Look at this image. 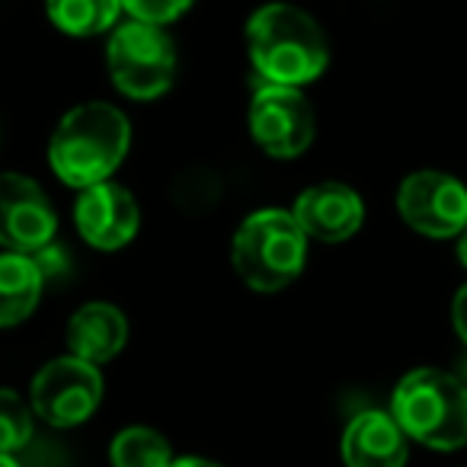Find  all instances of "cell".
I'll return each instance as SVG.
<instances>
[{
  "label": "cell",
  "mask_w": 467,
  "mask_h": 467,
  "mask_svg": "<svg viewBox=\"0 0 467 467\" xmlns=\"http://www.w3.org/2000/svg\"><path fill=\"white\" fill-rule=\"evenodd\" d=\"M106 58H109L112 84L131 99H157L173 84V42L167 39L161 26L138 20L116 26Z\"/></svg>",
  "instance_id": "obj_5"
},
{
  "label": "cell",
  "mask_w": 467,
  "mask_h": 467,
  "mask_svg": "<svg viewBox=\"0 0 467 467\" xmlns=\"http://www.w3.org/2000/svg\"><path fill=\"white\" fill-rule=\"evenodd\" d=\"M74 221L78 231L90 247L97 250H119L138 234V202L119 182H97L84 189L74 205Z\"/></svg>",
  "instance_id": "obj_10"
},
{
  "label": "cell",
  "mask_w": 467,
  "mask_h": 467,
  "mask_svg": "<svg viewBox=\"0 0 467 467\" xmlns=\"http://www.w3.org/2000/svg\"><path fill=\"white\" fill-rule=\"evenodd\" d=\"M314 109L298 87L263 84L250 99V135L269 157H298L314 141Z\"/></svg>",
  "instance_id": "obj_7"
},
{
  "label": "cell",
  "mask_w": 467,
  "mask_h": 467,
  "mask_svg": "<svg viewBox=\"0 0 467 467\" xmlns=\"http://www.w3.org/2000/svg\"><path fill=\"white\" fill-rule=\"evenodd\" d=\"M129 343V320L116 305L90 301L67 324V349L74 358H84L90 365H103L122 352Z\"/></svg>",
  "instance_id": "obj_13"
},
{
  "label": "cell",
  "mask_w": 467,
  "mask_h": 467,
  "mask_svg": "<svg viewBox=\"0 0 467 467\" xmlns=\"http://www.w3.org/2000/svg\"><path fill=\"white\" fill-rule=\"evenodd\" d=\"M390 416L407 439L435 451L467 445V384L439 368H416L397 384Z\"/></svg>",
  "instance_id": "obj_3"
},
{
  "label": "cell",
  "mask_w": 467,
  "mask_h": 467,
  "mask_svg": "<svg viewBox=\"0 0 467 467\" xmlns=\"http://www.w3.org/2000/svg\"><path fill=\"white\" fill-rule=\"evenodd\" d=\"M0 467H23L16 454H0Z\"/></svg>",
  "instance_id": "obj_22"
},
{
  "label": "cell",
  "mask_w": 467,
  "mask_h": 467,
  "mask_svg": "<svg viewBox=\"0 0 467 467\" xmlns=\"http://www.w3.org/2000/svg\"><path fill=\"white\" fill-rule=\"evenodd\" d=\"M400 218L426 237H454L467 227V189L439 170H420L400 182Z\"/></svg>",
  "instance_id": "obj_8"
},
{
  "label": "cell",
  "mask_w": 467,
  "mask_h": 467,
  "mask_svg": "<svg viewBox=\"0 0 467 467\" xmlns=\"http://www.w3.org/2000/svg\"><path fill=\"white\" fill-rule=\"evenodd\" d=\"M122 7L131 14V20L163 26V23L180 20L192 7V0H122Z\"/></svg>",
  "instance_id": "obj_18"
},
{
  "label": "cell",
  "mask_w": 467,
  "mask_h": 467,
  "mask_svg": "<svg viewBox=\"0 0 467 467\" xmlns=\"http://www.w3.org/2000/svg\"><path fill=\"white\" fill-rule=\"evenodd\" d=\"M48 20L67 36H99L116 26L122 0H46Z\"/></svg>",
  "instance_id": "obj_15"
},
{
  "label": "cell",
  "mask_w": 467,
  "mask_h": 467,
  "mask_svg": "<svg viewBox=\"0 0 467 467\" xmlns=\"http://www.w3.org/2000/svg\"><path fill=\"white\" fill-rule=\"evenodd\" d=\"M109 461L112 467H170L173 451L161 432L148 426H131L112 439Z\"/></svg>",
  "instance_id": "obj_16"
},
{
  "label": "cell",
  "mask_w": 467,
  "mask_h": 467,
  "mask_svg": "<svg viewBox=\"0 0 467 467\" xmlns=\"http://www.w3.org/2000/svg\"><path fill=\"white\" fill-rule=\"evenodd\" d=\"M36 439L33 403L23 400L16 390L0 388V454H20Z\"/></svg>",
  "instance_id": "obj_17"
},
{
  "label": "cell",
  "mask_w": 467,
  "mask_h": 467,
  "mask_svg": "<svg viewBox=\"0 0 467 467\" xmlns=\"http://www.w3.org/2000/svg\"><path fill=\"white\" fill-rule=\"evenodd\" d=\"M451 317H454V330H458V337L467 343V285L461 288L458 295H454V307H451Z\"/></svg>",
  "instance_id": "obj_19"
},
{
  "label": "cell",
  "mask_w": 467,
  "mask_h": 467,
  "mask_svg": "<svg viewBox=\"0 0 467 467\" xmlns=\"http://www.w3.org/2000/svg\"><path fill=\"white\" fill-rule=\"evenodd\" d=\"M99 400H103V375L97 365L74 356L48 362L36 375L33 390H29L33 413L55 429H71L87 422L97 413Z\"/></svg>",
  "instance_id": "obj_6"
},
{
  "label": "cell",
  "mask_w": 467,
  "mask_h": 467,
  "mask_svg": "<svg viewBox=\"0 0 467 467\" xmlns=\"http://www.w3.org/2000/svg\"><path fill=\"white\" fill-rule=\"evenodd\" d=\"M46 273L26 254H0V327H16L39 305Z\"/></svg>",
  "instance_id": "obj_14"
},
{
  "label": "cell",
  "mask_w": 467,
  "mask_h": 467,
  "mask_svg": "<svg viewBox=\"0 0 467 467\" xmlns=\"http://www.w3.org/2000/svg\"><path fill=\"white\" fill-rule=\"evenodd\" d=\"M234 269L256 292H279L301 275L307 260V234L292 212L263 208L244 218L234 234Z\"/></svg>",
  "instance_id": "obj_4"
},
{
  "label": "cell",
  "mask_w": 467,
  "mask_h": 467,
  "mask_svg": "<svg viewBox=\"0 0 467 467\" xmlns=\"http://www.w3.org/2000/svg\"><path fill=\"white\" fill-rule=\"evenodd\" d=\"M55 208L48 195L20 173H0V247L10 254H42L52 244Z\"/></svg>",
  "instance_id": "obj_9"
},
{
  "label": "cell",
  "mask_w": 467,
  "mask_h": 467,
  "mask_svg": "<svg viewBox=\"0 0 467 467\" xmlns=\"http://www.w3.org/2000/svg\"><path fill=\"white\" fill-rule=\"evenodd\" d=\"M247 48L266 84L301 87L324 74L330 61L324 29L292 4H266L247 23Z\"/></svg>",
  "instance_id": "obj_1"
},
{
  "label": "cell",
  "mask_w": 467,
  "mask_h": 467,
  "mask_svg": "<svg viewBox=\"0 0 467 467\" xmlns=\"http://www.w3.org/2000/svg\"><path fill=\"white\" fill-rule=\"evenodd\" d=\"M170 467H221L218 461H208V458H199V454H186V458H173Z\"/></svg>",
  "instance_id": "obj_20"
},
{
  "label": "cell",
  "mask_w": 467,
  "mask_h": 467,
  "mask_svg": "<svg viewBox=\"0 0 467 467\" xmlns=\"http://www.w3.org/2000/svg\"><path fill=\"white\" fill-rule=\"evenodd\" d=\"M410 458L407 432L384 410L352 416L343 432L346 467H403Z\"/></svg>",
  "instance_id": "obj_12"
},
{
  "label": "cell",
  "mask_w": 467,
  "mask_h": 467,
  "mask_svg": "<svg viewBox=\"0 0 467 467\" xmlns=\"http://www.w3.org/2000/svg\"><path fill=\"white\" fill-rule=\"evenodd\" d=\"M295 221L307 237H317L324 244L349 241L352 234L362 227L365 205L356 189L343 182H320L298 195L295 202Z\"/></svg>",
  "instance_id": "obj_11"
},
{
  "label": "cell",
  "mask_w": 467,
  "mask_h": 467,
  "mask_svg": "<svg viewBox=\"0 0 467 467\" xmlns=\"http://www.w3.org/2000/svg\"><path fill=\"white\" fill-rule=\"evenodd\" d=\"M458 260H461V263H464V266H467V227H464V231L458 234Z\"/></svg>",
  "instance_id": "obj_21"
},
{
  "label": "cell",
  "mask_w": 467,
  "mask_h": 467,
  "mask_svg": "<svg viewBox=\"0 0 467 467\" xmlns=\"http://www.w3.org/2000/svg\"><path fill=\"white\" fill-rule=\"evenodd\" d=\"M131 141V125L125 112L109 103L74 106L48 141V161L61 182L74 189H90L106 182L125 161Z\"/></svg>",
  "instance_id": "obj_2"
}]
</instances>
